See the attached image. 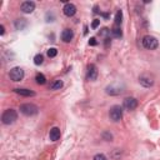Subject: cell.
<instances>
[{"label": "cell", "mask_w": 160, "mask_h": 160, "mask_svg": "<svg viewBox=\"0 0 160 160\" xmlns=\"http://www.w3.org/2000/svg\"><path fill=\"white\" fill-rule=\"evenodd\" d=\"M111 34H112L114 38H121V36H122V31H121V29L118 28V26H115L114 29H111Z\"/></svg>", "instance_id": "cell-16"}, {"label": "cell", "mask_w": 160, "mask_h": 160, "mask_svg": "<svg viewBox=\"0 0 160 160\" xmlns=\"http://www.w3.org/2000/svg\"><path fill=\"white\" fill-rule=\"evenodd\" d=\"M109 115H110V119L112 121H119L121 118H122V109L119 106V105H114L110 111H109Z\"/></svg>", "instance_id": "cell-4"}, {"label": "cell", "mask_w": 160, "mask_h": 160, "mask_svg": "<svg viewBox=\"0 0 160 160\" xmlns=\"http://www.w3.org/2000/svg\"><path fill=\"white\" fill-rule=\"evenodd\" d=\"M92 160H106V156L102 155V154H96V155L94 156Z\"/></svg>", "instance_id": "cell-22"}, {"label": "cell", "mask_w": 160, "mask_h": 160, "mask_svg": "<svg viewBox=\"0 0 160 160\" xmlns=\"http://www.w3.org/2000/svg\"><path fill=\"white\" fill-rule=\"evenodd\" d=\"M20 111L28 116L35 115L38 112V106L34 104H22V105H20Z\"/></svg>", "instance_id": "cell-3"}, {"label": "cell", "mask_w": 160, "mask_h": 160, "mask_svg": "<svg viewBox=\"0 0 160 160\" xmlns=\"http://www.w3.org/2000/svg\"><path fill=\"white\" fill-rule=\"evenodd\" d=\"M99 24H100V20H94L92 24H91V28H92V29H96V28L99 26Z\"/></svg>", "instance_id": "cell-23"}, {"label": "cell", "mask_w": 160, "mask_h": 160, "mask_svg": "<svg viewBox=\"0 0 160 160\" xmlns=\"http://www.w3.org/2000/svg\"><path fill=\"white\" fill-rule=\"evenodd\" d=\"M15 92L21 96H34L35 95V92L29 89H15Z\"/></svg>", "instance_id": "cell-13"}, {"label": "cell", "mask_w": 160, "mask_h": 160, "mask_svg": "<svg viewBox=\"0 0 160 160\" xmlns=\"http://www.w3.org/2000/svg\"><path fill=\"white\" fill-rule=\"evenodd\" d=\"M139 81H140V84H141L142 86H145V88H149V86H151V85H152V82H154L151 78H149V76H145V75L140 76Z\"/></svg>", "instance_id": "cell-12"}, {"label": "cell", "mask_w": 160, "mask_h": 160, "mask_svg": "<svg viewBox=\"0 0 160 160\" xmlns=\"http://www.w3.org/2000/svg\"><path fill=\"white\" fill-rule=\"evenodd\" d=\"M121 19H122V12L121 10H119L115 15V25H120L121 24Z\"/></svg>", "instance_id": "cell-18"}, {"label": "cell", "mask_w": 160, "mask_h": 160, "mask_svg": "<svg viewBox=\"0 0 160 160\" xmlns=\"http://www.w3.org/2000/svg\"><path fill=\"white\" fill-rule=\"evenodd\" d=\"M56 54H58V50L55 48H50L48 50V56L49 58H54V56H56Z\"/></svg>", "instance_id": "cell-20"}, {"label": "cell", "mask_w": 160, "mask_h": 160, "mask_svg": "<svg viewBox=\"0 0 160 160\" xmlns=\"http://www.w3.org/2000/svg\"><path fill=\"white\" fill-rule=\"evenodd\" d=\"M61 86H62V81L59 80V79H58V80H54V81L50 84V89H51V90H58V89H60Z\"/></svg>", "instance_id": "cell-15"}, {"label": "cell", "mask_w": 160, "mask_h": 160, "mask_svg": "<svg viewBox=\"0 0 160 160\" xmlns=\"http://www.w3.org/2000/svg\"><path fill=\"white\" fill-rule=\"evenodd\" d=\"M49 138L51 141H56L60 139V129L59 128H52L49 132Z\"/></svg>", "instance_id": "cell-11"}, {"label": "cell", "mask_w": 160, "mask_h": 160, "mask_svg": "<svg viewBox=\"0 0 160 160\" xmlns=\"http://www.w3.org/2000/svg\"><path fill=\"white\" fill-rule=\"evenodd\" d=\"M25 26H26V21H25L24 19H18V20L15 21V28H16L18 30H22Z\"/></svg>", "instance_id": "cell-14"}, {"label": "cell", "mask_w": 160, "mask_h": 160, "mask_svg": "<svg viewBox=\"0 0 160 160\" xmlns=\"http://www.w3.org/2000/svg\"><path fill=\"white\" fill-rule=\"evenodd\" d=\"M62 11H64V14L66 15V16H74L75 15V12H76V6L74 5V4H70V2H66L65 4V6H64V9H62Z\"/></svg>", "instance_id": "cell-8"}, {"label": "cell", "mask_w": 160, "mask_h": 160, "mask_svg": "<svg viewBox=\"0 0 160 160\" xmlns=\"http://www.w3.org/2000/svg\"><path fill=\"white\" fill-rule=\"evenodd\" d=\"M35 80H36V82H38L39 85H44L45 81H46V78H45L42 74H38V75L35 76Z\"/></svg>", "instance_id": "cell-17"}, {"label": "cell", "mask_w": 160, "mask_h": 160, "mask_svg": "<svg viewBox=\"0 0 160 160\" xmlns=\"http://www.w3.org/2000/svg\"><path fill=\"white\" fill-rule=\"evenodd\" d=\"M16 119H18V114H16V111L12 110V109L5 110V111L2 112V115H1V121H2V124H5V125L12 124Z\"/></svg>", "instance_id": "cell-1"}, {"label": "cell", "mask_w": 160, "mask_h": 160, "mask_svg": "<svg viewBox=\"0 0 160 160\" xmlns=\"http://www.w3.org/2000/svg\"><path fill=\"white\" fill-rule=\"evenodd\" d=\"M96 78H98V68H96V65L90 64V65L88 66V75H86V79L90 80V81H94V80H96Z\"/></svg>", "instance_id": "cell-6"}, {"label": "cell", "mask_w": 160, "mask_h": 160, "mask_svg": "<svg viewBox=\"0 0 160 160\" xmlns=\"http://www.w3.org/2000/svg\"><path fill=\"white\" fill-rule=\"evenodd\" d=\"M72 36H74V32H72V30H70V29H65V30L61 32V40H62L64 42H70L71 39H72Z\"/></svg>", "instance_id": "cell-10"}, {"label": "cell", "mask_w": 160, "mask_h": 160, "mask_svg": "<svg viewBox=\"0 0 160 160\" xmlns=\"http://www.w3.org/2000/svg\"><path fill=\"white\" fill-rule=\"evenodd\" d=\"M0 34H1V35L4 34V26H2V25L0 26Z\"/></svg>", "instance_id": "cell-26"}, {"label": "cell", "mask_w": 160, "mask_h": 160, "mask_svg": "<svg viewBox=\"0 0 160 160\" xmlns=\"http://www.w3.org/2000/svg\"><path fill=\"white\" fill-rule=\"evenodd\" d=\"M34 9H35V4H34L32 1H24V2L21 4V11L25 12V14L32 12Z\"/></svg>", "instance_id": "cell-9"}, {"label": "cell", "mask_w": 160, "mask_h": 160, "mask_svg": "<svg viewBox=\"0 0 160 160\" xmlns=\"http://www.w3.org/2000/svg\"><path fill=\"white\" fill-rule=\"evenodd\" d=\"M110 32H111V30H109L108 28H104V29L100 31V35H101V36H108V35H110Z\"/></svg>", "instance_id": "cell-21"}, {"label": "cell", "mask_w": 160, "mask_h": 160, "mask_svg": "<svg viewBox=\"0 0 160 160\" xmlns=\"http://www.w3.org/2000/svg\"><path fill=\"white\" fill-rule=\"evenodd\" d=\"M42 61H44V58H42L41 54L35 55V58H34V62H35V65H40V64H42Z\"/></svg>", "instance_id": "cell-19"}, {"label": "cell", "mask_w": 160, "mask_h": 160, "mask_svg": "<svg viewBox=\"0 0 160 160\" xmlns=\"http://www.w3.org/2000/svg\"><path fill=\"white\" fill-rule=\"evenodd\" d=\"M89 44H90V45H96V39H95V38H91V39L89 40Z\"/></svg>", "instance_id": "cell-24"}, {"label": "cell", "mask_w": 160, "mask_h": 160, "mask_svg": "<svg viewBox=\"0 0 160 160\" xmlns=\"http://www.w3.org/2000/svg\"><path fill=\"white\" fill-rule=\"evenodd\" d=\"M141 44H142V46H144L145 49H148V50H154V49H156L158 45H159L158 40H156L154 36H150V35L144 36L142 40H141Z\"/></svg>", "instance_id": "cell-2"}, {"label": "cell", "mask_w": 160, "mask_h": 160, "mask_svg": "<svg viewBox=\"0 0 160 160\" xmlns=\"http://www.w3.org/2000/svg\"><path fill=\"white\" fill-rule=\"evenodd\" d=\"M136 106H138V100H136L135 98H126V99L124 100V108H125L126 110H129V111L135 110Z\"/></svg>", "instance_id": "cell-7"}, {"label": "cell", "mask_w": 160, "mask_h": 160, "mask_svg": "<svg viewBox=\"0 0 160 160\" xmlns=\"http://www.w3.org/2000/svg\"><path fill=\"white\" fill-rule=\"evenodd\" d=\"M9 75H10V79L12 80V81H20L22 78H24V70L21 69V68H12L11 70H10V72H9Z\"/></svg>", "instance_id": "cell-5"}, {"label": "cell", "mask_w": 160, "mask_h": 160, "mask_svg": "<svg viewBox=\"0 0 160 160\" xmlns=\"http://www.w3.org/2000/svg\"><path fill=\"white\" fill-rule=\"evenodd\" d=\"M101 15H102L105 19H108V18H109V14H108V12H104V14H101Z\"/></svg>", "instance_id": "cell-25"}]
</instances>
